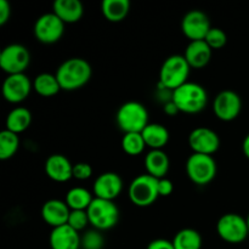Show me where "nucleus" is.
I'll list each match as a JSON object with an SVG mask.
<instances>
[{"mask_svg": "<svg viewBox=\"0 0 249 249\" xmlns=\"http://www.w3.org/2000/svg\"><path fill=\"white\" fill-rule=\"evenodd\" d=\"M92 70L87 60L80 57H72L58 66L55 75L60 83L61 90L73 91L80 89L90 80Z\"/></svg>", "mask_w": 249, "mask_h": 249, "instance_id": "f257e3e1", "label": "nucleus"}, {"mask_svg": "<svg viewBox=\"0 0 249 249\" xmlns=\"http://www.w3.org/2000/svg\"><path fill=\"white\" fill-rule=\"evenodd\" d=\"M172 101L178 107L179 112L196 114L206 108L208 94L202 85L187 82L173 91Z\"/></svg>", "mask_w": 249, "mask_h": 249, "instance_id": "f03ea898", "label": "nucleus"}, {"mask_svg": "<svg viewBox=\"0 0 249 249\" xmlns=\"http://www.w3.org/2000/svg\"><path fill=\"white\" fill-rule=\"evenodd\" d=\"M116 121L124 134L141 133L150 124L147 109L138 101H128L122 105L117 111Z\"/></svg>", "mask_w": 249, "mask_h": 249, "instance_id": "7ed1b4c3", "label": "nucleus"}, {"mask_svg": "<svg viewBox=\"0 0 249 249\" xmlns=\"http://www.w3.org/2000/svg\"><path fill=\"white\" fill-rule=\"evenodd\" d=\"M190 65L182 55H172L163 62L160 71V85L174 91L187 83L190 75Z\"/></svg>", "mask_w": 249, "mask_h": 249, "instance_id": "20e7f679", "label": "nucleus"}, {"mask_svg": "<svg viewBox=\"0 0 249 249\" xmlns=\"http://www.w3.org/2000/svg\"><path fill=\"white\" fill-rule=\"evenodd\" d=\"M89 223L95 230L107 231L117 225L119 220V209L113 201L96 198L87 211Z\"/></svg>", "mask_w": 249, "mask_h": 249, "instance_id": "39448f33", "label": "nucleus"}, {"mask_svg": "<svg viewBox=\"0 0 249 249\" xmlns=\"http://www.w3.org/2000/svg\"><path fill=\"white\" fill-rule=\"evenodd\" d=\"M128 195L131 203L135 204L136 207L145 208L151 206L160 197L158 179L148 174L139 175L129 185Z\"/></svg>", "mask_w": 249, "mask_h": 249, "instance_id": "423d86ee", "label": "nucleus"}, {"mask_svg": "<svg viewBox=\"0 0 249 249\" xmlns=\"http://www.w3.org/2000/svg\"><path fill=\"white\" fill-rule=\"evenodd\" d=\"M186 173L194 184L204 186L214 180L216 175V162L213 156L192 153L186 162Z\"/></svg>", "mask_w": 249, "mask_h": 249, "instance_id": "0eeeda50", "label": "nucleus"}, {"mask_svg": "<svg viewBox=\"0 0 249 249\" xmlns=\"http://www.w3.org/2000/svg\"><path fill=\"white\" fill-rule=\"evenodd\" d=\"M216 232L219 237L225 242L237 245L248 237L249 230L247 220L240 214H224L216 224Z\"/></svg>", "mask_w": 249, "mask_h": 249, "instance_id": "6e6552de", "label": "nucleus"}, {"mask_svg": "<svg viewBox=\"0 0 249 249\" xmlns=\"http://www.w3.org/2000/svg\"><path fill=\"white\" fill-rule=\"evenodd\" d=\"M31 63V53L21 44H10L0 53V67L9 75L21 74Z\"/></svg>", "mask_w": 249, "mask_h": 249, "instance_id": "1a4fd4ad", "label": "nucleus"}, {"mask_svg": "<svg viewBox=\"0 0 249 249\" xmlns=\"http://www.w3.org/2000/svg\"><path fill=\"white\" fill-rule=\"evenodd\" d=\"M65 24L53 12L44 14L34 23V36L43 44H53L62 38Z\"/></svg>", "mask_w": 249, "mask_h": 249, "instance_id": "9d476101", "label": "nucleus"}, {"mask_svg": "<svg viewBox=\"0 0 249 249\" xmlns=\"http://www.w3.org/2000/svg\"><path fill=\"white\" fill-rule=\"evenodd\" d=\"M242 109V100L233 90H223L214 99L213 111L216 118L231 122L237 118Z\"/></svg>", "mask_w": 249, "mask_h": 249, "instance_id": "9b49d317", "label": "nucleus"}, {"mask_svg": "<svg viewBox=\"0 0 249 249\" xmlns=\"http://www.w3.org/2000/svg\"><path fill=\"white\" fill-rule=\"evenodd\" d=\"M211 28L208 16L201 10H191L182 17L181 31L190 41L204 40Z\"/></svg>", "mask_w": 249, "mask_h": 249, "instance_id": "f8f14e48", "label": "nucleus"}, {"mask_svg": "<svg viewBox=\"0 0 249 249\" xmlns=\"http://www.w3.org/2000/svg\"><path fill=\"white\" fill-rule=\"evenodd\" d=\"M189 145L194 153L213 156L220 147V139L212 129L199 126L190 133Z\"/></svg>", "mask_w": 249, "mask_h": 249, "instance_id": "ddd939ff", "label": "nucleus"}, {"mask_svg": "<svg viewBox=\"0 0 249 249\" xmlns=\"http://www.w3.org/2000/svg\"><path fill=\"white\" fill-rule=\"evenodd\" d=\"M33 89V82H31L24 73L7 75L2 84L4 99L10 104H19L24 101Z\"/></svg>", "mask_w": 249, "mask_h": 249, "instance_id": "4468645a", "label": "nucleus"}, {"mask_svg": "<svg viewBox=\"0 0 249 249\" xmlns=\"http://www.w3.org/2000/svg\"><path fill=\"white\" fill-rule=\"evenodd\" d=\"M123 190V180L117 173H102L96 178L92 186V191L96 198L114 201Z\"/></svg>", "mask_w": 249, "mask_h": 249, "instance_id": "2eb2a0df", "label": "nucleus"}, {"mask_svg": "<svg viewBox=\"0 0 249 249\" xmlns=\"http://www.w3.org/2000/svg\"><path fill=\"white\" fill-rule=\"evenodd\" d=\"M70 214V207L65 201L60 199H49L41 207V218L53 229L66 225Z\"/></svg>", "mask_w": 249, "mask_h": 249, "instance_id": "dca6fc26", "label": "nucleus"}, {"mask_svg": "<svg viewBox=\"0 0 249 249\" xmlns=\"http://www.w3.org/2000/svg\"><path fill=\"white\" fill-rule=\"evenodd\" d=\"M49 242L51 249H79L82 247V237L79 232L67 224L53 229Z\"/></svg>", "mask_w": 249, "mask_h": 249, "instance_id": "f3484780", "label": "nucleus"}, {"mask_svg": "<svg viewBox=\"0 0 249 249\" xmlns=\"http://www.w3.org/2000/svg\"><path fill=\"white\" fill-rule=\"evenodd\" d=\"M44 168L45 174L55 182H67L73 178V164L63 155H51Z\"/></svg>", "mask_w": 249, "mask_h": 249, "instance_id": "a211bd4d", "label": "nucleus"}, {"mask_svg": "<svg viewBox=\"0 0 249 249\" xmlns=\"http://www.w3.org/2000/svg\"><path fill=\"white\" fill-rule=\"evenodd\" d=\"M212 53L213 50L206 43V40L190 41L187 48L185 49L184 57L186 58L190 67L199 70L208 65L212 58Z\"/></svg>", "mask_w": 249, "mask_h": 249, "instance_id": "6ab92c4d", "label": "nucleus"}, {"mask_svg": "<svg viewBox=\"0 0 249 249\" xmlns=\"http://www.w3.org/2000/svg\"><path fill=\"white\" fill-rule=\"evenodd\" d=\"M170 160L163 150H151L145 157V168L148 175L163 179L169 172Z\"/></svg>", "mask_w": 249, "mask_h": 249, "instance_id": "aec40b11", "label": "nucleus"}, {"mask_svg": "<svg viewBox=\"0 0 249 249\" xmlns=\"http://www.w3.org/2000/svg\"><path fill=\"white\" fill-rule=\"evenodd\" d=\"M53 12L65 23H75L83 17L84 7L79 0H56L53 5Z\"/></svg>", "mask_w": 249, "mask_h": 249, "instance_id": "412c9836", "label": "nucleus"}, {"mask_svg": "<svg viewBox=\"0 0 249 249\" xmlns=\"http://www.w3.org/2000/svg\"><path fill=\"white\" fill-rule=\"evenodd\" d=\"M141 135L151 150H162L169 141V131L162 124L150 123L141 131Z\"/></svg>", "mask_w": 249, "mask_h": 249, "instance_id": "4be33fe9", "label": "nucleus"}, {"mask_svg": "<svg viewBox=\"0 0 249 249\" xmlns=\"http://www.w3.org/2000/svg\"><path fill=\"white\" fill-rule=\"evenodd\" d=\"M32 123V113L26 107H16L6 117V130L21 134L29 128Z\"/></svg>", "mask_w": 249, "mask_h": 249, "instance_id": "5701e85b", "label": "nucleus"}, {"mask_svg": "<svg viewBox=\"0 0 249 249\" xmlns=\"http://www.w3.org/2000/svg\"><path fill=\"white\" fill-rule=\"evenodd\" d=\"M101 11L105 18L109 22H121L130 11L129 0H104Z\"/></svg>", "mask_w": 249, "mask_h": 249, "instance_id": "b1692460", "label": "nucleus"}, {"mask_svg": "<svg viewBox=\"0 0 249 249\" xmlns=\"http://www.w3.org/2000/svg\"><path fill=\"white\" fill-rule=\"evenodd\" d=\"M33 89L36 94L44 97L55 96L61 90L60 83L55 74L51 73H40L33 80Z\"/></svg>", "mask_w": 249, "mask_h": 249, "instance_id": "393cba45", "label": "nucleus"}, {"mask_svg": "<svg viewBox=\"0 0 249 249\" xmlns=\"http://www.w3.org/2000/svg\"><path fill=\"white\" fill-rule=\"evenodd\" d=\"M94 201L91 192L84 187H73L66 195L65 202L71 211H88Z\"/></svg>", "mask_w": 249, "mask_h": 249, "instance_id": "a878e982", "label": "nucleus"}, {"mask_svg": "<svg viewBox=\"0 0 249 249\" xmlns=\"http://www.w3.org/2000/svg\"><path fill=\"white\" fill-rule=\"evenodd\" d=\"M175 249H201L202 237L194 229H182L173 238Z\"/></svg>", "mask_w": 249, "mask_h": 249, "instance_id": "bb28decb", "label": "nucleus"}, {"mask_svg": "<svg viewBox=\"0 0 249 249\" xmlns=\"http://www.w3.org/2000/svg\"><path fill=\"white\" fill-rule=\"evenodd\" d=\"M19 147V138L17 134L9 130H2L0 133V160H10L16 155Z\"/></svg>", "mask_w": 249, "mask_h": 249, "instance_id": "cd10ccee", "label": "nucleus"}, {"mask_svg": "<svg viewBox=\"0 0 249 249\" xmlns=\"http://www.w3.org/2000/svg\"><path fill=\"white\" fill-rule=\"evenodd\" d=\"M146 147L141 133H129L124 134L122 139V148L129 156H139L143 152Z\"/></svg>", "mask_w": 249, "mask_h": 249, "instance_id": "c85d7f7f", "label": "nucleus"}, {"mask_svg": "<svg viewBox=\"0 0 249 249\" xmlns=\"http://www.w3.org/2000/svg\"><path fill=\"white\" fill-rule=\"evenodd\" d=\"M204 40L211 46L212 50H219V49L224 48L226 45V43H228V36H226V33L223 29L212 27Z\"/></svg>", "mask_w": 249, "mask_h": 249, "instance_id": "c756f323", "label": "nucleus"}, {"mask_svg": "<svg viewBox=\"0 0 249 249\" xmlns=\"http://www.w3.org/2000/svg\"><path fill=\"white\" fill-rule=\"evenodd\" d=\"M104 242V237L97 230L88 231L82 237V247L84 249H101Z\"/></svg>", "mask_w": 249, "mask_h": 249, "instance_id": "7c9ffc66", "label": "nucleus"}, {"mask_svg": "<svg viewBox=\"0 0 249 249\" xmlns=\"http://www.w3.org/2000/svg\"><path fill=\"white\" fill-rule=\"evenodd\" d=\"M88 224L90 223L87 211H71L67 225H70L71 228L79 232L87 228Z\"/></svg>", "mask_w": 249, "mask_h": 249, "instance_id": "2f4dec72", "label": "nucleus"}, {"mask_svg": "<svg viewBox=\"0 0 249 249\" xmlns=\"http://www.w3.org/2000/svg\"><path fill=\"white\" fill-rule=\"evenodd\" d=\"M92 168L88 163L80 162L73 165V178L77 180H88L91 178Z\"/></svg>", "mask_w": 249, "mask_h": 249, "instance_id": "473e14b6", "label": "nucleus"}, {"mask_svg": "<svg viewBox=\"0 0 249 249\" xmlns=\"http://www.w3.org/2000/svg\"><path fill=\"white\" fill-rule=\"evenodd\" d=\"M174 191V185L167 178H163V179H158V194L160 197H167L170 196Z\"/></svg>", "mask_w": 249, "mask_h": 249, "instance_id": "72a5a7b5", "label": "nucleus"}, {"mask_svg": "<svg viewBox=\"0 0 249 249\" xmlns=\"http://www.w3.org/2000/svg\"><path fill=\"white\" fill-rule=\"evenodd\" d=\"M11 16V6L6 0H0V26H4Z\"/></svg>", "mask_w": 249, "mask_h": 249, "instance_id": "f704fd0d", "label": "nucleus"}, {"mask_svg": "<svg viewBox=\"0 0 249 249\" xmlns=\"http://www.w3.org/2000/svg\"><path fill=\"white\" fill-rule=\"evenodd\" d=\"M147 249H175L173 242L168 240H163V238H158V240H153L147 246Z\"/></svg>", "mask_w": 249, "mask_h": 249, "instance_id": "c9c22d12", "label": "nucleus"}, {"mask_svg": "<svg viewBox=\"0 0 249 249\" xmlns=\"http://www.w3.org/2000/svg\"><path fill=\"white\" fill-rule=\"evenodd\" d=\"M164 112L165 114H168V116H175V114L179 112V109H178V107L175 106L174 102L170 100L169 102H167V104L164 105Z\"/></svg>", "mask_w": 249, "mask_h": 249, "instance_id": "e433bc0d", "label": "nucleus"}, {"mask_svg": "<svg viewBox=\"0 0 249 249\" xmlns=\"http://www.w3.org/2000/svg\"><path fill=\"white\" fill-rule=\"evenodd\" d=\"M242 150H243V153H245L246 157L249 160V134L245 138V140H243L242 142Z\"/></svg>", "mask_w": 249, "mask_h": 249, "instance_id": "4c0bfd02", "label": "nucleus"}, {"mask_svg": "<svg viewBox=\"0 0 249 249\" xmlns=\"http://www.w3.org/2000/svg\"><path fill=\"white\" fill-rule=\"evenodd\" d=\"M246 220H247V225H248V230H249V214H248L247 218H246Z\"/></svg>", "mask_w": 249, "mask_h": 249, "instance_id": "58836bf2", "label": "nucleus"}]
</instances>
